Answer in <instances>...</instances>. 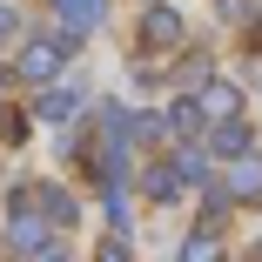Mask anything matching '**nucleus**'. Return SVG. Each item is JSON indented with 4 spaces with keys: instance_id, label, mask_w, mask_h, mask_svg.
Returning <instances> with one entry per match:
<instances>
[{
    "instance_id": "f257e3e1",
    "label": "nucleus",
    "mask_w": 262,
    "mask_h": 262,
    "mask_svg": "<svg viewBox=\"0 0 262 262\" xmlns=\"http://www.w3.org/2000/svg\"><path fill=\"white\" fill-rule=\"evenodd\" d=\"M74 47H81V34H74V27L27 40V47H20V74H27V81H54V74H61V61L74 54Z\"/></svg>"
},
{
    "instance_id": "f03ea898",
    "label": "nucleus",
    "mask_w": 262,
    "mask_h": 262,
    "mask_svg": "<svg viewBox=\"0 0 262 262\" xmlns=\"http://www.w3.org/2000/svg\"><path fill=\"white\" fill-rule=\"evenodd\" d=\"M222 188H229L235 202H262V155H255V148H249V155H235V162H229Z\"/></svg>"
},
{
    "instance_id": "7ed1b4c3",
    "label": "nucleus",
    "mask_w": 262,
    "mask_h": 262,
    "mask_svg": "<svg viewBox=\"0 0 262 262\" xmlns=\"http://www.w3.org/2000/svg\"><path fill=\"white\" fill-rule=\"evenodd\" d=\"M54 14H61V27H74V34H94L101 20H108V0H54Z\"/></svg>"
},
{
    "instance_id": "20e7f679",
    "label": "nucleus",
    "mask_w": 262,
    "mask_h": 262,
    "mask_svg": "<svg viewBox=\"0 0 262 262\" xmlns=\"http://www.w3.org/2000/svg\"><path fill=\"white\" fill-rule=\"evenodd\" d=\"M7 242H14V255H40V249H47V222H34V215H20V222L7 229Z\"/></svg>"
},
{
    "instance_id": "39448f33",
    "label": "nucleus",
    "mask_w": 262,
    "mask_h": 262,
    "mask_svg": "<svg viewBox=\"0 0 262 262\" xmlns=\"http://www.w3.org/2000/svg\"><path fill=\"white\" fill-rule=\"evenodd\" d=\"M141 40H148V47H175V40H182V20H175V14H162V7H155V14L141 20Z\"/></svg>"
},
{
    "instance_id": "423d86ee",
    "label": "nucleus",
    "mask_w": 262,
    "mask_h": 262,
    "mask_svg": "<svg viewBox=\"0 0 262 262\" xmlns=\"http://www.w3.org/2000/svg\"><path fill=\"white\" fill-rule=\"evenodd\" d=\"M208 148L235 162V155H249V128H242V121H215V135H208Z\"/></svg>"
},
{
    "instance_id": "0eeeda50",
    "label": "nucleus",
    "mask_w": 262,
    "mask_h": 262,
    "mask_svg": "<svg viewBox=\"0 0 262 262\" xmlns=\"http://www.w3.org/2000/svg\"><path fill=\"white\" fill-rule=\"evenodd\" d=\"M235 108H242V94H235L229 81H208V88H202V115L222 121V115H235Z\"/></svg>"
},
{
    "instance_id": "6e6552de",
    "label": "nucleus",
    "mask_w": 262,
    "mask_h": 262,
    "mask_svg": "<svg viewBox=\"0 0 262 262\" xmlns=\"http://www.w3.org/2000/svg\"><path fill=\"white\" fill-rule=\"evenodd\" d=\"M74 108H81V88H47V94H40V115H47V121H68Z\"/></svg>"
},
{
    "instance_id": "1a4fd4ad",
    "label": "nucleus",
    "mask_w": 262,
    "mask_h": 262,
    "mask_svg": "<svg viewBox=\"0 0 262 262\" xmlns=\"http://www.w3.org/2000/svg\"><path fill=\"white\" fill-rule=\"evenodd\" d=\"M141 188H148L155 202H175V188H182V175H175V168H148V175H141Z\"/></svg>"
},
{
    "instance_id": "9d476101",
    "label": "nucleus",
    "mask_w": 262,
    "mask_h": 262,
    "mask_svg": "<svg viewBox=\"0 0 262 262\" xmlns=\"http://www.w3.org/2000/svg\"><path fill=\"white\" fill-rule=\"evenodd\" d=\"M168 128L175 135H202V101H175V108H168Z\"/></svg>"
},
{
    "instance_id": "9b49d317",
    "label": "nucleus",
    "mask_w": 262,
    "mask_h": 262,
    "mask_svg": "<svg viewBox=\"0 0 262 262\" xmlns=\"http://www.w3.org/2000/svg\"><path fill=\"white\" fill-rule=\"evenodd\" d=\"M175 175H182V182H202V175H208L202 148H182V155H175Z\"/></svg>"
},
{
    "instance_id": "f8f14e48",
    "label": "nucleus",
    "mask_w": 262,
    "mask_h": 262,
    "mask_svg": "<svg viewBox=\"0 0 262 262\" xmlns=\"http://www.w3.org/2000/svg\"><path fill=\"white\" fill-rule=\"evenodd\" d=\"M182 262H215V235H208V229L188 235V242H182Z\"/></svg>"
},
{
    "instance_id": "ddd939ff",
    "label": "nucleus",
    "mask_w": 262,
    "mask_h": 262,
    "mask_svg": "<svg viewBox=\"0 0 262 262\" xmlns=\"http://www.w3.org/2000/svg\"><path fill=\"white\" fill-rule=\"evenodd\" d=\"M40 195H47V222H61V229H68V222H74V202H68L61 188H40Z\"/></svg>"
},
{
    "instance_id": "4468645a",
    "label": "nucleus",
    "mask_w": 262,
    "mask_h": 262,
    "mask_svg": "<svg viewBox=\"0 0 262 262\" xmlns=\"http://www.w3.org/2000/svg\"><path fill=\"white\" fill-rule=\"evenodd\" d=\"M14 34H20V20H14V7H0V47H7Z\"/></svg>"
},
{
    "instance_id": "2eb2a0df",
    "label": "nucleus",
    "mask_w": 262,
    "mask_h": 262,
    "mask_svg": "<svg viewBox=\"0 0 262 262\" xmlns=\"http://www.w3.org/2000/svg\"><path fill=\"white\" fill-rule=\"evenodd\" d=\"M101 262H135V255H128V242H108V249H101Z\"/></svg>"
}]
</instances>
